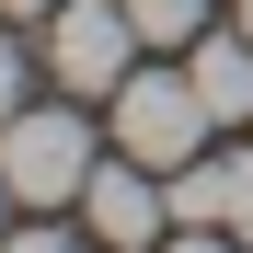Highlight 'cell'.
Masks as SVG:
<instances>
[{"label": "cell", "instance_id": "cell-12", "mask_svg": "<svg viewBox=\"0 0 253 253\" xmlns=\"http://www.w3.org/2000/svg\"><path fill=\"white\" fill-rule=\"evenodd\" d=\"M0 12H12V23H46V12H58V0H0Z\"/></svg>", "mask_w": 253, "mask_h": 253}, {"label": "cell", "instance_id": "cell-11", "mask_svg": "<svg viewBox=\"0 0 253 253\" xmlns=\"http://www.w3.org/2000/svg\"><path fill=\"white\" fill-rule=\"evenodd\" d=\"M230 230L253 242V161H230Z\"/></svg>", "mask_w": 253, "mask_h": 253}, {"label": "cell", "instance_id": "cell-2", "mask_svg": "<svg viewBox=\"0 0 253 253\" xmlns=\"http://www.w3.org/2000/svg\"><path fill=\"white\" fill-rule=\"evenodd\" d=\"M207 126H219V115H207L196 69H126V81H115V150L150 161V173H184Z\"/></svg>", "mask_w": 253, "mask_h": 253}, {"label": "cell", "instance_id": "cell-4", "mask_svg": "<svg viewBox=\"0 0 253 253\" xmlns=\"http://www.w3.org/2000/svg\"><path fill=\"white\" fill-rule=\"evenodd\" d=\"M81 219L104 230V253H150L161 230H173V184H150V161H92Z\"/></svg>", "mask_w": 253, "mask_h": 253}, {"label": "cell", "instance_id": "cell-7", "mask_svg": "<svg viewBox=\"0 0 253 253\" xmlns=\"http://www.w3.org/2000/svg\"><path fill=\"white\" fill-rule=\"evenodd\" d=\"M196 12H207V0H126L138 46H196Z\"/></svg>", "mask_w": 253, "mask_h": 253}, {"label": "cell", "instance_id": "cell-8", "mask_svg": "<svg viewBox=\"0 0 253 253\" xmlns=\"http://www.w3.org/2000/svg\"><path fill=\"white\" fill-rule=\"evenodd\" d=\"M23 115V46H12V23H0V126Z\"/></svg>", "mask_w": 253, "mask_h": 253}, {"label": "cell", "instance_id": "cell-10", "mask_svg": "<svg viewBox=\"0 0 253 253\" xmlns=\"http://www.w3.org/2000/svg\"><path fill=\"white\" fill-rule=\"evenodd\" d=\"M161 253H253V242H242V230H173Z\"/></svg>", "mask_w": 253, "mask_h": 253}, {"label": "cell", "instance_id": "cell-9", "mask_svg": "<svg viewBox=\"0 0 253 253\" xmlns=\"http://www.w3.org/2000/svg\"><path fill=\"white\" fill-rule=\"evenodd\" d=\"M0 253H81L69 230H46V219H35V230H0Z\"/></svg>", "mask_w": 253, "mask_h": 253}, {"label": "cell", "instance_id": "cell-1", "mask_svg": "<svg viewBox=\"0 0 253 253\" xmlns=\"http://www.w3.org/2000/svg\"><path fill=\"white\" fill-rule=\"evenodd\" d=\"M0 184L23 207H81V184H92V115H81V92L69 104H23L0 126Z\"/></svg>", "mask_w": 253, "mask_h": 253}, {"label": "cell", "instance_id": "cell-6", "mask_svg": "<svg viewBox=\"0 0 253 253\" xmlns=\"http://www.w3.org/2000/svg\"><path fill=\"white\" fill-rule=\"evenodd\" d=\"M173 230H230V161H184L173 173Z\"/></svg>", "mask_w": 253, "mask_h": 253}, {"label": "cell", "instance_id": "cell-14", "mask_svg": "<svg viewBox=\"0 0 253 253\" xmlns=\"http://www.w3.org/2000/svg\"><path fill=\"white\" fill-rule=\"evenodd\" d=\"M230 23H242V35H253V0H242V12H230Z\"/></svg>", "mask_w": 253, "mask_h": 253}, {"label": "cell", "instance_id": "cell-3", "mask_svg": "<svg viewBox=\"0 0 253 253\" xmlns=\"http://www.w3.org/2000/svg\"><path fill=\"white\" fill-rule=\"evenodd\" d=\"M46 69H58V92L115 104V81L138 69V23H126V0H58V12H46Z\"/></svg>", "mask_w": 253, "mask_h": 253}, {"label": "cell", "instance_id": "cell-13", "mask_svg": "<svg viewBox=\"0 0 253 253\" xmlns=\"http://www.w3.org/2000/svg\"><path fill=\"white\" fill-rule=\"evenodd\" d=\"M12 207H23V196H12V184H0V230H12Z\"/></svg>", "mask_w": 253, "mask_h": 253}, {"label": "cell", "instance_id": "cell-5", "mask_svg": "<svg viewBox=\"0 0 253 253\" xmlns=\"http://www.w3.org/2000/svg\"><path fill=\"white\" fill-rule=\"evenodd\" d=\"M196 92H207V115H219V126H253V35L230 23V35H196Z\"/></svg>", "mask_w": 253, "mask_h": 253}]
</instances>
